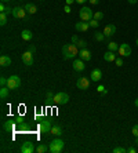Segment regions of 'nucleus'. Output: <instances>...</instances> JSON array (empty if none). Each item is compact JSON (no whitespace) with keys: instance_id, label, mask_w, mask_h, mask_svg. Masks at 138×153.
Returning <instances> with one entry per match:
<instances>
[{"instance_id":"37998d69","label":"nucleus","mask_w":138,"mask_h":153,"mask_svg":"<svg viewBox=\"0 0 138 153\" xmlns=\"http://www.w3.org/2000/svg\"><path fill=\"white\" fill-rule=\"evenodd\" d=\"M89 1H90L91 4H94V6H97V4L99 3V0H89Z\"/></svg>"},{"instance_id":"0eeeda50","label":"nucleus","mask_w":138,"mask_h":153,"mask_svg":"<svg viewBox=\"0 0 138 153\" xmlns=\"http://www.w3.org/2000/svg\"><path fill=\"white\" fill-rule=\"evenodd\" d=\"M90 79L87 77H79L78 80H76V87H78L79 90H87L90 87Z\"/></svg>"},{"instance_id":"864d4df0","label":"nucleus","mask_w":138,"mask_h":153,"mask_svg":"<svg viewBox=\"0 0 138 153\" xmlns=\"http://www.w3.org/2000/svg\"><path fill=\"white\" fill-rule=\"evenodd\" d=\"M135 43H137V46H138V39H137V42H135Z\"/></svg>"},{"instance_id":"f704fd0d","label":"nucleus","mask_w":138,"mask_h":153,"mask_svg":"<svg viewBox=\"0 0 138 153\" xmlns=\"http://www.w3.org/2000/svg\"><path fill=\"white\" fill-rule=\"evenodd\" d=\"M54 95H55V94H53V93H51V91H48V93L46 94V98H47V101H48V102H51V101L54 100Z\"/></svg>"},{"instance_id":"393cba45","label":"nucleus","mask_w":138,"mask_h":153,"mask_svg":"<svg viewBox=\"0 0 138 153\" xmlns=\"http://www.w3.org/2000/svg\"><path fill=\"white\" fill-rule=\"evenodd\" d=\"M108 50H110V51H119V44H117V43H115V42L108 43Z\"/></svg>"},{"instance_id":"f3484780","label":"nucleus","mask_w":138,"mask_h":153,"mask_svg":"<svg viewBox=\"0 0 138 153\" xmlns=\"http://www.w3.org/2000/svg\"><path fill=\"white\" fill-rule=\"evenodd\" d=\"M79 57H80V59H83V61H90L91 59V53H90L87 48H83V50H80L79 51Z\"/></svg>"},{"instance_id":"a19ab883","label":"nucleus","mask_w":138,"mask_h":153,"mask_svg":"<svg viewBox=\"0 0 138 153\" xmlns=\"http://www.w3.org/2000/svg\"><path fill=\"white\" fill-rule=\"evenodd\" d=\"M64 11L65 13H66V14H69V13H71V6H68V4H65V7H64Z\"/></svg>"},{"instance_id":"c85d7f7f","label":"nucleus","mask_w":138,"mask_h":153,"mask_svg":"<svg viewBox=\"0 0 138 153\" xmlns=\"http://www.w3.org/2000/svg\"><path fill=\"white\" fill-rule=\"evenodd\" d=\"M76 46H78L80 50H83V48H87V42H86V40L79 39V42L76 43Z\"/></svg>"},{"instance_id":"72a5a7b5","label":"nucleus","mask_w":138,"mask_h":153,"mask_svg":"<svg viewBox=\"0 0 138 153\" xmlns=\"http://www.w3.org/2000/svg\"><path fill=\"white\" fill-rule=\"evenodd\" d=\"M131 134L134 137H138V124H134L133 128H131Z\"/></svg>"},{"instance_id":"c9c22d12","label":"nucleus","mask_w":138,"mask_h":153,"mask_svg":"<svg viewBox=\"0 0 138 153\" xmlns=\"http://www.w3.org/2000/svg\"><path fill=\"white\" fill-rule=\"evenodd\" d=\"M105 85H102V84H99L98 85V87H97V91H98V93H101V94H102L104 93V91H105Z\"/></svg>"},{"instance_id":"f8f14e48","label":"nucleus","mask_w":138,"mask_h":153,"mask_svg":"<svg viewBox=\"0 0 138 153\" xmlns=\"http://www.w3.org/2000/svg\"><path fill=\"white\" fill-rule=\"evenodd\" d=\"M116 33V25H113V24H109V25H106L105 28H104V35H105V37H112V36Z\"/></svg>"},{"instance_id":"f03ea898","label":"nucleus","mask_w":138,"mask_h":153,"mask_svg":"<svg viewBox=\"0 0 138 153\" xmlns=\"http://www.w3.org/2000/svg\"><path fill=\"white\" fill-rule=\"evenodd\" d=\"M64 148H65V142L60 138L53 139L48 145V150L51 153H61L62 150H64Z\"/></svg>"},{"instance_id":"c756f323","label":"nucleus","mask_w":138,"mask_h":153,"mask_svg":"<svg viewBox=\"0 0 138 153\" xmlns=\"http://www.w3.org/2000/svg\"><path fill=\"white\" fill-rule=\"evenodd\" d=\"M14 121H15V124H21V123H24L25 121V119H24V116H22V114H17V116H15L14 117Z\"/></svg>"},{"instance_id":"8fccbe9b","label":"nucleus","mask_w":138,"mask_h":153,"mask_svg":"<svg viewBox=\"0 0 138 153\" xmlns=\"http://www.w3.org/2000/svg\"><path fill=\"white\" fill-rule=\"evenodd\" d=\"M134 105H135V106H137V108H138V98H137V100H135V101H134Z\"/></svg>"},{"instance_id":"6ab92c4d","label":"nucleus","mask_w":138,"mask_h":153,"mask_svg":"<svg viewBox=\"0 0 138 153\" xmlns=\"http://www.w3.org/2000/svg\"><path fill=\"white\" fill-rule=\"evenodd\" d=\"M50 132H51L53 135L61 137V135H62V132H64V131H62V127H61L60 124H54L53 127H51V131H50Z\"/></svg>"},{"instance_id":"cd10ccee","label":"nucleus","mask_w":138,"mask_h":153,"mask_svg":"<svg viewBox=\"0 0 138 153\" xmlns=\"http://www.w3.org/2000/svg\"><path fill=\"white\" fill-rule=\"evenodd\" d=\"M7 24V14H4V13H0V25L4 26Z\"/></svg>"},{"instance_id":"58836bf2","label":"nucleus","mask_w":138,"mask_h":153,"mask_svg":"<svg viewBox=\"0 0 138 153\" xmlns=\"http://www.w3.org/2000/svg\"><path fill=\"white\" fill-rule=\"evenodd\" d=\"M3 13H4V14H13V8H10V7H6V8H4V11H3Z\"/></svg>"},{"instance_id":"1a4fd4ad","label":"nucleus","mask_w":138,"mask_h":153,"mask_svg":"<svg viewBox=\"0 0 138 153\" xmlns=\"http://www.w3.org/2000/svg\"><path fill=\"white\" fill-rule=\"evenodd\" d=\"M19 152H21V153H33V152H35L33 142H32V141H25V142L22 143Z\"/></svg>"},{"instance_id":"e433bc0d","label":"nucleus","mask_w":138,"mask_h":153,"mask_svg":"<svg viewBox=\"0 0 138 153\" xmlns=\"http://www.w3.org/2000/svg\"><path fill=\"white\" fill-rule=\"evenodd\" d=\"M0 85H1V87H3V85H7V79L0 77Z\"/></svg>"},{"instance_id":"6e6552de","label":"nucleus","mask_w":138,"mask_h":153,"mask_svg":"<svg viewBox=\"0 0 138 153\" xmlns=\"http://www.w3.org/2000/svg\"><path fill=\"white\" fill-rule=\"evenodd\" d=\"M131 53H133V50H131V47L128 46L127 43H123V44L119 46V55H122V57H130Z\"/></svg>"},{"instance_id":"4468645a","label":"nucleus","mask_w":138,"mask_h":153,"mask_svg":"<svg viewBox=\"0 0 138 153\" xmlns=\"http://www.w3.org/2000/svg\"><path fill=\"white\" fill-rule=\"evenodd\" d=\"M13 17L17 18V19H21V18H24L25 15H26V11H25L24 7H15L13 8Z\"/></svg>"},{"instance_id":"dca6fc26","label":"nucleus","mask_w":138,"mask_h":153,"mask_svg":"<svg viewBox=\"0 0 138 153\" xmlns=\"http://www.w3.org/2000/svg\"><path fill=\"white\" fill-rule=\"evenodd\" d=\"M90 28V24L89 22H76V24H75V29H76V30H78V32H86V30H87V29Z\"/></svg>"},{"instance_id":"9b49d317","label":"nucleus","mask_w":138,"mask_h":153,"mask_svg":"<svg viewBox=\"0 0 138 153\" xmlns=\"http://www.w3.org/2000/svg\"><path fill=\"white\" fill-rule=\"evenodd\" d=\"M101 79H102V71H101V69H98V68L92 69L91 73H90V80L97 83V82H99Z\"/></svg>"},{"instance_id":"20e7f679","label":"nucleus","mask_w":138,"mask_h":153,"mask_svg":"<svg viewBox=\"0 0 138 153\" xmlns=\"http://www.w3.org/2000/svg\"><path fill=\"white\" fill-rule=\"evenodd\" d=\"M19 85H21V79H19V76L13 75L7 79V87L10 90H17V88H19Z\"/></svg>"},{"instance_id":"a211bd4d","label":"nucleus","mask_w":138,"mask_h":153,"mask_svg":"<svg viewBox=\"0 0 138 153\" xmlns=\"http://www.w3.org/2000/svg\"><path fill=\"white\" fill-rule=\"evenodd\" d=\"M104 59H105L106 62H113V61H116V55H115V51L108 50L105 54H104Z\"/></svg>"},{"instance_id":"09e8293b","label":"nucleus","mask_w":138,"mask_h":153,"mask_svg":"<svg viewBox=\"0 0 138 153\" xmlns=\"http://www.w3.org/2000/svg\"><path fill=\"white\" fill-rule=\"evenodd\" d=\"M128 3L130 4H137V0H128Z\"/></svg>"},{"instance_id":"c03bdc74","label":"nucleus","mask_w":138,"mask_h":153,"mask_svg":"<svg viewBox=\"0 0 138 153\" xmlns=\"http://www.w3.org/2000/svg\"><path fill=\"white\" fill-rule=\"evenodd\" d=\"M127 152H128V153H135V152H137V150H135V148H128V149H127Z\"/></svg>"},{"instance_id":"412c9836","label":"nucleus","mask_w":138,"mask_h":153,"mask_svg":"<svg viewBox=\"0 0 138 153\" xmlns=\"http://www.w3.org/2000/svg\"><path fill=\"white\" fill-rule=\"evenodd\" d=\"M21 37H22V40H25V42H31V40H32V37H33V35H32V32H31V30L24 29V30L21 32Z\"/></svg>"},{"instance_id":"9d476101","label":"nucleus","mask_w":138,"mask_h":153,"mask_svg":"<svg viewBox=\"0 0 138 153\" xmlns=\"http://www.w3.org/2000/svg\"><path fill=\"white\" fill-rule=\"evenodd\" d=\"M21 58H22V62H24L26 66H32L33 65V53L25 51V53L21 55Z\"/></svg>"},{"instance_id":"7c9ffc66","label":"nucleus","mask_w":138,"mask_h":153,"mask_svg":"<svg viewBox=\"0 0 138 153\" xmlns=\"http://www.w3.org/2000/svg\"><path fill=\"white\" fill-rule=\"evenodd\" d=\"M102 18H104V13H102V11H95V13H94V19L101 21Z\"/></svg>"},{"instance_id":"4c0bfd02","label":"nucleus","mask_w":138,"mask_h":153,"mask_svg":"<svg viewBox=\"0 0 138 153\" xmlns=\"http://www.w3.org/2000/svg\"><path fill=\"white\" fill-rule=\"evenodd\" d=\"M115 64H116V66H122V65H123V59H122V58H116Z\"/></svg>"},{"instance_id":"5701e85b","label":"nucleus","mask_w":138,"mask_h":153,"mask_svg":"<svg viewBox=\"0 0 138 153\" xmlns=\"http://www.w3.org/2000/svg\"><path fill=\"white\" fill-rule=\"evenodd\" d=\"M8 91H10V88H8L7 85H3V87L0 88V98H1V100L8 98Z\"/></svg>"},{"instance_id":"4be33fe9","label":"nucleus","mask_w":138,"mask_h":153,"mask_svg":"<svg viewBox=\"0 0 138 153\" xmlns=\"http://www.w3.org/2000/svg\"><path fill=\"white\" fill-rule=\"evenodd\" d=\"M24 8H25V11H26L28 14H36V11H37V7H36L35 4H32V3H26L24 6Z\"/></svg>"},{"instance_id":"3c124183","label":"nucleus","mask_w":138,"mask_h":153,"mask_svg":"<svg viewBox=\"0 0 138 153\" xmlns=\"http://www.w3.org/2000/svg\"><path fill=\"white\" fill-rule=\"evenodd\" d=\"M134 142H135V145H138V137H135V141H134Z\"/></svg>"},{"instance_id":"a878e982","label":"nucleus","mask_w":138,"mask_h":153,"mask_svg":"<svg viewBox=\"0 0 138 153\" xmlns=\"http://www.w3.org/2000/svg\"><path fill=\"white\" fill-rule=\"evenodd\" d=\"M94 39L97 42H104L105 40V35H104V32H95L94 33Z\"/></svg>"},{"instance_id":"a18cd8bd","label":"nucleus","mask_w":138,"mask_h":153,"mask_svg":"<svg viewBox=\"0 0 138 153\" xmlns=\"http://www.w3.org/2000/svg\"><path fill=\"white\" fill-rule=\"evenodd\" d=\"M86 1H89V0H76V3H79V4H84Z\"/></svg>"},{"instance_id":"ddd939ff","label":"nucleus","mask_w":138,"mask_h":153,"mask_svg":"<svg viewBox=\"0 0 138 153\" xmlns=\"http://www.w3.org/2000/svg\"><path fill=\"white\" fill-rule=\"evenodd\" d=\"M72 66H73V71H75V72H83V71L86 69L84 61L80 59V58H79V59H75V61H73V65H72Z\"/></svg>"},{"instance_id":"79ce46f5","label":"nucleus","mask_w":138,"mask_h":153,"mask_svg":"<svg viewBox=\"0 0 138 153\" xmlns=\"http://www.w3.org/2000/svg\"><path fill=\"white\" fill-rule=\"evenodd\" d=\"M79 42V37H78V35H73L72 36V43H73V44H76V43Z\"/></svg>"},{"instance_id":"aec40b11","label":"nucleus","mask_w":138,"mask_h":153,"mask_svg":"<svg viewBox=\"0 0 138 153\" xmlns=\"http://www.w3.org/2000/svg\"><path fill=\"white\" fill-rule=\"evenodd\" d=\"M10 65H11V58L8 55H1L0 57V66L6 68V66H10Z\"/></svg>"},{"instance_id":"49530a36","label":"nucleus","mask_w":138,"mask_h":153,"mask_svg":"<svg viewBox=\"0 0 138 153\" xmlns=\"http://www.w3.org/2000/svg\"><path fill=\"white\" fill-rule=\"evenodd\" d=\"M4 8H6V6H4V4L1 3V4H0V13H3V11H4Z\"/></svg>"},{"instance_id":"de8ad7c7","label":"nucleus","mask_w":138,"mask_h":153,"mask_svg":"<svg viewBox=\"0 0 138 153\" xmlns=\"http://www.w3.org/2000/svg\"><path fill=\"white\" fill-rule=\"evenodd\" d=\"M72 3H75V0H66V4H68V6H71Z\"/></svg>"},{"instance_id":"423d86ee","label":"nucleus","mask_w":138,"mask_h":153,"mask_svg":"<svg viewBox=\"0 0 138 153\" xmlns=\"http://www.w3.org/2000/svg\"><path fill=\"white\" fill-rule=\"evenodd\" d=\"M39 131L42 132V134H48L50 131H51V123H50L47 119H43V120H40V123H39Z\"/></svg>"},{"instance_id":"473e14b6","label":"nucleus","mask_w":138,"mask_h":153,"mask_svg":"<svg viewBox=\"0 0 138 153\" xmlns=\"http://www.w3.org/2000/svg\"><path fill=\"white\" fill-rule=\"evenodd\" d=\"M112 152H113V153H126V152H127V149H124V148H120V146H117V148H115Z\"/></svg>"},{"instance_id":"39448f33","label":"nucleus","mask_w":138,"mask_h":153,"mask_svg":"<svg viewBox=\"0 0 138 153\" xmlns=\"http://www.w3.org/2000/svg\"><path fill=\"white\" fill-rule=\"evenodd\" d=\"M54 103H57V105H65V103L69 102V95L66 93H57L54 95V100H53Z\"/></svg>"},{"instance_id":"b1692460","label":"nucleus","mask_w":138,"mask_h":153,"mask_svg":"<svg viewBox=\"0 0 138 153\" xmlns=\"http://www.w3.org/2000/svg\"><path fill=\"white\" fill-rule=\"evenodd\" d=\"M29 128H31V127H29V124L26 123V121H24V123H21V124H18V126H17V130H18L19 132H22V131H28Z\"/></svg>"},{"instance_id":"7ed1b4c3","label":"nucleus","mask_w":138,"mask_h":153,"mask_svg":"<svg viewBox=\"0 0 138 153\" xmlns=\"http://www.w3.org/2000/svg\"><path fill=\"white\" fill-rule=\"evenodd\" d=\"M79 17H80L81 21L89 22L94 18V11H92L90 7H81L80 11H79Z\"/></svg>"},{"instance_id":"2f4dec72","label":"nucleus","mask_w":138,"mask_h":153,"mask_svg":"<svg viewBox=\"0 0 138 153\" xmlns=\"http://www.w3.org/2000/svg\"><path fill=\"white\" fill-rule=\"evenodd\" d=\"M89 24H90V28H98L99 26V21H97L94 18H92L91 21H89Z\"/></svg>"},{"instance_id":"2eb2a0df","label":"nucleus","mask_w":138,"mask_h":153,"mask_svg":"<svg viewBox=\"0 0 138 153\" xmlns=\"http://www.w3.org/2000/svg\"><path fill=\"white\" fill-rule=\"evenodd\" d=\"M3 130L4 131H14V130H17V124H15V121L14 119L13 120H7V121H4L3 123Z\"/></svg>"},{"instance_id":"bb28decb","label":"nucleus","mask_w":138,"mask_h":153,"mask_svg":"<svg viewBox=\"0 0 138 153\" xmlns=\"http://www.w3.org/2000/svg\"><path fill=\"white\" fill-rule=\"evenodd\" d=\"M47 150H48V148H47L46 145H43V143H40V145L36 148V152L37 153H46Z\"/></svg>"},{"instance_id":"f257e3e1","label":"nucleus","mask_w":138,"mask_h":153,"mask_svg":"<svg viewBox=\"0 0 138 153\" xmlns=\"http://www.w3.org/2000/svg\"><path fill=\"white\" fill-rule=\"evenodd\" d=\"M79 47L76 44H65L62 47V55H64V59H72L75 58L76 55H79Z\"/></svg>"},{"instance_id":"ea45409f","label":"nucleus","mask_w":138,"mask_h":153,"mask_svg":"<svg viewBox=\"0 0 138 153\" xmlns=\"http://www.w3.org/2000/svg\"><path fill=\"white\" fill-rule=\"evenodd\" d=\"M28 51H31V53H35V51H36V47L33 46V44H29V46H28Z\"/></svg>"},{"instance_id":"603ef678","label":"nucleus","mask_w":138,"mask_h":153,"mask_svg":"<svg viewBox=\"0 0 138 153\" xmlns=\"http://www.w3.org/2000/svg\"><path fill=\"white\" fill-rule=\"evenodd\" d=\"M7 1H10V0H1V3H7Z\"/></svg>"}]
</instances>
